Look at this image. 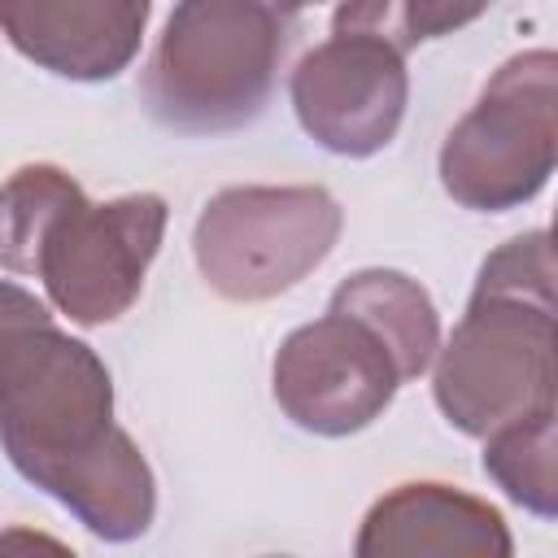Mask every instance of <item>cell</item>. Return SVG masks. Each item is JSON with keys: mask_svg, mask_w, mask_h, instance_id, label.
Returning a JSON list of instances; mask_svg holds the SVG:
<instances>
[{"mask_svg": "<svg viewBox=\"0 0 558 558\" xmlns=\"http://www.w3.org/2000/svg\"><path fill=\"white\" fill-rule=\"evenodd\" d=\"M340 231L344 209L318 183H240L205 201L192 227V257L222 301L253 305L318 270Z\"/></svg>", "mask_w": 558, "mask_h": 558, "instance_id": "6", "label": "cell"}, {"mask_svg": "<svg viewBox=\"0 0 558 558\" xmlns=\"http://www.w3.org/2000/svg\"><path fill=\"white\" fill-rule=\"evenodd\" d=\"M401 371L375 327L331 310L283 336L270 392L283 418L314 436H353L371 427L397 397Z\"/></svg>", "mask_w": 558, "mask_h": 558, "instance_id": "7", "label": "cell"}, {"mask_svg": "<svg viewBox=\"0 0 558 558\" xmlns=\"http://www.w3.org/2000/svg\"><path fill=\"white\" fill-rule=\"evenodd\" d=\"M327 305L331 310H344V314H357L366 327L379 331V340L397 357L401 384L418 379L432 366L436 349H440V314H436V301L405 270H388V266L353 270L349 279H340V288L331 292Z\"/></svg>", "mask_w": 558, "mask_h": 558, "instance_id": "11", "label": "cell"}, {"mask_svg": "<svg viewBox=\"0 0 558 558\" xmlns=\"http://www.w3.org/2000/svg\"><path fill=\"white\" fill-rule=\"evenodd\" d=\"M493 0H340L331 13V31H357L392 44L397 52L418 48L423 39L453 35L488 13Z\"/></svg>", "mask_w": 558, "mask_h": 558, "instance_id": "13", "label": "cell"}, {"mask_svg": "<svg viewBox=\"0 0 558 558\" xmlns=\"http://www.w3.org/2000/svg\"><path fill=\"white\" fill-rule=\"evenodd\" d=\"M153 0H4V39L70 83L118 78L144 44Z\"/></svg>", "mask_w": 558, "mask_h": 558, "instance_id": "9", "label": "cell"}, {"mask_svg": "<svg viewBox=\"0 0 558 558\" xmlns=\"http://www.w3.org/2000/svg\"><path fill=\"white\" fill-rule=\"evenodd\" d=\"M283 44V13L266 0H174L144 65L140 96L166 131H240L262 118Z\"/></svg>", "mask_w": 558, "mask_h": 558, "instance_id": "4", "label": "cell"}, {"mask_svg": "<svg viewBox=\"0 0 558 558\" xmlns=\"http://www.w3.org/2000/svg\"><path fill=\"white\" fill-rule=\"evenodd\" d=\"M270 9H279V13H301V9H310V4H323V0H266Z\"/></svg>", "mask_w": 558, "mask_h": 558, "instance_id": "15", "label": "cell"}, {"mask_svg": "<svg viewBox=\"0 0 558 558\" xmlns=\"http://www.w3.org/2000/svg\"><path fill=\"white\" fill-rule=\"evenodd\" d=\"M44 318H52V314H48V305H44L35 292H26L22 283H9V279H0V340H4L13 327H26V323H44Z\"/></svg>", "mask_w": 558, "mask_h": 558, "instance_id": "14", "label": "cell"}, {"mask_svg": "<svg viewBox=\"0 0 558 558\" xmlns=\"http://www.w3.org/2000/svg\"><path fill=\"white\" fill-rule=\"evenodd\" d=\"M484 475L527 514L558 519V410L501 423L484 436Z\"/></svg>", "mask_w": 558, "mask_h": 558, "instance_id": "12", "label": "cell"}, {"mask_svg": "<svg viewBox=\"0 0 558 558\" xmlns=\"http://www.w3.org/2000/svg\"><path fill=\"white\" fill-rule=\"evenodd\" d=\"M558 266L545 227L493 248L471 301L432 357V397L449 427L484 440L501 423L554 410Z\"/></svg>", "mask_w": 558, "mask_h": 558, "instance_id": "3", "label": "cell"}, {"mask_svg": "<svg viewBox=\"0 0 558 558\" xmlns=\"http://www.w3.org/2000/svg\"><path fill=\"white\" fill-rule=\"evenodd\" d=\"M0 449L26 484L109 545L140 541L157 519L153 466L113 423L109 366L52 318L0 340Z\"/></svg>", "mask_w": 558, "mask_h": 558, "instance_id": "1", "label": "cell"}, {"mask_svg": "<svg viewBox=\"0 0 558 558\" xmlns=\"http://www.w3.org/2000/svg\"><path fill=\"white\" fill-rule=\"evenodd\" d=\"M0 4H4V0H0Z\"/></svg>", "mask_w": 558, "mask_h": 558, "instance_id": "16", "label": "cell"}, {"mask_svg": "<svg viewBox=\"0 0 558 558\" xmlns=\"http://www.w3.org/2000/svg\"><path fill=\"white\" fill-rule=\"evenodd\" d=\"M353 554L384 558V554H462V558H510L514 541L497 506L484 497L440 484V480H410L371 501L362 514Z\"/></svg>", "mask_w": 558, "mask_h": 558, "instance_id": "10", "label": "cell"}, {"mask_svg": "<svg viewBox=\"0 0 558 558\" xmlns=\"http://www.w3.org/2000/svg\"><path fill=\"white\" fill-rule=\"evenodd\" d=\"M558 161V57L514 52L440 144V187L475 214L527 205Z\"/></svg>", "mask_w": 558, "mask_h": 558, "instance_id": "5", "label": "cell"}, {"mask_svg": "<svg viewBox=\"0 0 558 558\" xmlns=\"http://www.w3.org/2000/svg\"><path fill=\"white\" fill-rule=\"evenodd\" d=\"M166 218L157 192L87 201L74 174L31 161L0 183V266L35 275L70 323L105 327L140 301Z\"/></svg>", "mask_w": 558, "mask_h": 558, "instance_id": "2", "label": "cell"}, {"mask_svg": "<svg viewBox=\"0 0 558 558\" xmlns=\"http://www.w3.org/2000/svg\"><path fill=\"white\" fill-rule=\"evenodd\" d=\"M288 96L301 131L336 157H375L401 131L410 105L405 52L375 35L331 31L314 44L292 78Z\"/></svg>", "mask_w": 558, "mask_h": 558, "instance_id": "8", "label": "cell"}]
</instances>
